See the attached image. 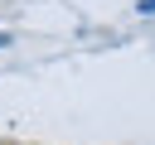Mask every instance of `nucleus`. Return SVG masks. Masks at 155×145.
Instances as JSON below:
<instances>
[{
	"mask_svg": "<svg viewBox=\"0 0 155 145\" xmlns=\"http://www.w3.org/2000/svg\"><path fill=\"white\" fill-rule=\"evenodd\" d=\"M136 10H140V14H155V0H140Z\"/></svg>",
	"mask_w": 155,
	"mask_h": 145,
	"instance_id": "nucleus-1",
	"label": "nucleus"
}]
</instances>
